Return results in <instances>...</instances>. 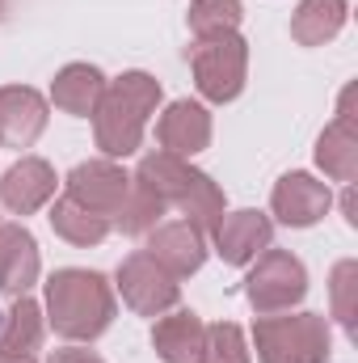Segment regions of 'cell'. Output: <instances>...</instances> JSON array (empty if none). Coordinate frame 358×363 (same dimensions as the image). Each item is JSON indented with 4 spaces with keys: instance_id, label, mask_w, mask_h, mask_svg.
<instances>
[{
    "instance_id": "cell-1",
    "label": "cell",
    "mask_w": 358,
    "mask_h": 363,
    "mask_svg": "<svg viewBox=\"0 0 358 363\" xmlns=\"http://www.w3.org/2000/svg\"><path fill=\"white\" fill-rule=\"evenodd\" d=\"M131 182L139 190H148L152 199H161L165 207H178L181 216H185V224L198 228L202 237L215 233V224L224 216V190L211 182V174L194 169L190 161H181V157L165 152V148L148 152Z\"/></svg>"
},
{
    "instance_id": "cell-2",
    "label": "cell",
    "mask_w": 358,
    "mask_h": 363,
    "mask_svg": "<svg viewBox=\"0 0 358 363\" xmlns=\"http://www.w3.org/2000/svg\"><path fill=\"white\" fill-rule=\"evenodd\" d=\"M161 106V81L148 72H122L118 81H105V93L93 110V140L110 161H122L139 152L144 127L152 110Z\"/></svg>"
},
{
    "instance_id": "cell-3",
    "label": "cell",
    "mask_w": 358,
    "mask_h": 363,
    "mask_svg": "<svg viewBox=\"0 0 358 363\" xmlns=\"http://www.w3.org/2000/svg\"><path fill=\"white\" fill-rule=\"evenodd\" d=\"M47 325L68 342H93L114 321V287L97 271H55L47 279Z\"/></svg>"
},
{
    "instance_id": "cell-4",
    "label": "cell",
    "mask_w": 358,
    "mask_h": 363,
    "mask_svg": "<svg viewBox=\"0 0 358 363\" xmlns=\"http://www.w3.org/2000/svg\"><path fill=\"white\" fill-rule=\"evenodd\" d=\"M253 347L262 363H329L333 330L321 313H291V317H258Z\"/></svg>"
},
{
    "instance_id": "cell-5",
    "label": "cell",
    "mask_w": 358,
    "mask_h": 363,
    "mask_svg": "<svg viewBox=\"0 0 358 363\" xmlns=\"http://www.w3.org/2000/svg\"><path fill=\"white\" fill-rule=\"evenodd\" d=\"M190 68H194V85L207 101H215V106L236 101L249 81V43L236 30L215 34V38H198L190 47Z\"/></svg>"
},
{
    "instance_id": "cell-6",
    "label": "cell",
    "mask_w": 358,
    "mask_h": 363,
    "mask_svg": "<svg viewBox=\"0 0 358 363\" xmlns=\"http://www.w3.org/2000/svg\"><path fill=\"white\" fill-rule=\"evenodd\" d=\"M245 296L253 304L258 317L274 313H291L304 296H308V271L295 254L287 250H266L253 258V271L245 279Z\"/></svg>"
},
{
    "instance_id": "cell-7",
    "label": "cell",
    "mask_w": 358,
    "mask_h": 363,
    "mask_svg": "<svg viewBox=\"0 0 358 363\" xmlns=\"http://www.w3.org/2000/svg\"><path fill=\"white\" fill-rule=\"evenodd\" d=\"M118 296H122V304L131 308V313H139V317H165L169 308H178L181 304V287L178 279L165 271V267H156L148 254H131V258H122V267H118Z\"/></svg>"
},
{
    "instance_id": "cell-8",
    "label": "cell",
    "mask_w": 358,
    "mask_h": 363,
    "mask_svg": "<svg viewBox=\"0 0 358 363\" xmlns=\"http://www.w3.org/2000/svg\"><path fill=\"white\" fill-rule=\"evenodd\" d=\"M211 241H215V254H219L228 267H249L258 254L270 250L274 224H270V216L253 211V207H245V211H224L219 224H215V233H211Z\"/></svg>"
},
{
    "instance_id": "cell-9",
    "label": "cell",
    "mask_w": 358,
    "mask_h": 363,
    "mask_svg": "<svg viewBox=\"0 0 358 363\" xmlns=\"http://www.w3.org/2000/svg\"><path fill=\"white\" fill-rule=\"evenodd\" d=\"M127 190H131L127 169L114 165L110 157H105V161H85V165H76V169L68 174V199H76L81 207L105 216L110 224H114V211L122 207Z\"/></svg>"
},
{
    "instance_id": "cell-10",
    "label": "cell",
    "mask_w": 358,
    "mask_h": 363,
    "mask_svg": "<svg viewBox=\"0 0 358 363\" xmlns=\"http://www.w3.org/2000/svg\"><path fill=\"white\" fill-rule=\"evenodd\" d=\"M270 207L287 228H312L333 207V190L312 174H282L270 190Z\"/></svg>"
},
{
    "instance_id": "cell-11",
    "label": "cell",
    "mask_w": 358,
    "mask_h": 363,
    "mask_svg": "<svg viewBox=\"0 0 358 363\" xmlns=\"http://www.w3.org/2000/svg\"><path fill=\"white\" fill-rule=\"evenodd\" d=\"M156 267L173 274V279H190V274L202 271L207 262V237L198 228H190L185 220H173V224H156L148 233V250H144Z\"/></svg>"
},
{
    "instance_id": "cell-12",
    "label": "cell",
    "mask_w": 358,
    "mask_h": 363,
    "mask_svg": "<svg viewBox=\"0 0 358 363\" xmlns=\"http://www.w3.org/2000/svg\"><path fill=\"white\" fill-rule=\"evenodd\" d=\"M47 131V97L30 85L0 89V148H30Z\"/></svg>"
},
{
    "instance_id": "cell-13",
    "label": "cell",
    "mask_w": 358,
    "mask_h": 363,
    "mask_svg": "<svg viewBox=\"0 0 358 363\" xmlns=\"http://www.w3.org/2000/svg\"><path fill=\"white\" fill-rule=\"evenodd\" d=\"M211 110L202 106V101H190V97H181L173 101L165 114H161V123H156V140H161V148L165 152H173L181 161H190V157H198L202 148H211Z\"/></svg>"
},
{
    "instance_id": "cell-14",
    "label": "cell",
    "mask_w": 358,
    "mask_h": 363,
    "mask_svg": "<svg viewBox=\"0 0 358 363\" xmlns=\"http://www.w3.org/2000/svg\"><path fill=\"white\" fill-rule=\"evenodd\" d=\"M38 241L25 224H0V296L17 300L38 283Z\"/></svg>"
},
{
    "instance_id": "cell-15",
    "label": "cell",
    "mask_w": 358,
    "mask_h": 363,
    "mask_svg": "<svg viewBox=\"0 0 358 363\" xmlns=\"http://www.w3.org/2000/svg\"><path fill=\"white\" fill-rule=\"evenodd\" d=\"M55 169L42 161V157H21L4 178H0V203L13 211V216H34L38 207L51 203L55 194Z\"/></svg>"
},
{
    "instance_id": "cell-16",
    "label": "cell",
    "mask_w": 358,
    "mask_h": 363,
    "mask_svg": "<svg viewBox=\"0 0 358 363\" xmlns=\"http://www.w3.org/2000/svg\"><path fill=\"white\" fill-rule=\"evenodd\" d=\"M202 338H207V325L190 308H169V317H161L152 330V347L161 363H198Z\"/></svg>"
},
{
    "instance_id": "cell-17",
    "label": "cell",
    "mask_w": 358,
    "mask_h": 363,
    "mask_svg": "<svg viewBox=\"0 0 358 363\" xmlns=\"http://www.w3.org/2000/svg\"><path fill=\"white\" fill-rule=\"evenodd\" d=\"M101 93H105V77L93 64H68L51 81V101L64 114H76V118H89L97 110V101H101Z\"/></svg>"
},
{
    "instance_id": "cell-18",
    "label": "cell",
    "mask_w": 358,
    "mask_h": 363,
    "mask_svg": "<svg viewBox=\"0 0 358 363\" xmlns=\"http://www.w3.org/2000/svg\"><path fill=\"white\" fill-rule=\"evenodd\" d=\"M42 334H47L42 308H38L30 296H17V300L8 304V313L0 317V351H4V355H25V359H34L38 347H42Z\"/></svg>"
},
{
    "instance_id": "cell-19",
    "label": "cell",
    "mask_w": 358,
    "mask_h": 363,
    "mask_svg": "<svg viewBox=\"0 0 358 363\" xmlns=\"http://www.w3.org/2000/svg\"><path fill=\"white\" fill-rule=\"evenodd\" d=\"M346 17H350L346 0H299L291 17V38L299 47H325L329 38L346 30Z\"/></svg>"
},
{
    "instance_id": "cell-20",
    "label": "cell",
    "mask_w": 358,
    "mask_h": 363,
    "mask_svg": "<svg viewBox=\"0 0 358 363\" xmlns=\"http://www.w3.org/2000/svg\"><path fill=\"white\" fill-rule=\"evenodd\" d=\"M316 165H321L333 182H346V186L358 178V131H354V123L337 118V123H329V127L321 131V140H316Z\"/></svg>"
},
{
    "instance_id": "cell-21",
    "label": "cell",
    "mask_w": 358,
    "mask_h": 363,
    "mask_svg": "<svg viewBox=\"0 0 358 363\" xmlns=\"http://www.w3.org/2000/svg\"><path fill=\"white\" fill-rule=\"evenodd\" d=\"M47 220H51L55 237H64L68 245H81V250H85V245H101V241L110 237V228H114L105 216H97V211H89V207H81V203L68 199V194L51 203V216H47Z\"/></svg>"
},
{
    "instance_id": "cell-22",
    "label": "cell",
    "mask_w": 358,
    "mask_h": 363,
    "mask_svg": "<svg viewBox=\"0 0 358 363\" xmlns=\"http://www.w3.org/2000/svg\"><path fill=\"white\" fill-rule=\"evenodd\" d=\"M194 38H215V34H232L245 21V4L241 0H194L185 13Z\"/></svg>"
},
{
    "instance_id": "cell-23",
    "label": "cell",
    "mask_w": 358,
    "mask_h": 363,
    "mask_svg": "<svg viewBox=\"0 0 358 363\" xmlns=\"http://www.w3.org/2000/svg\"><path fill=\"white\" fill-rule=\"evenodd\" d=\"M161 216H165V203H161V199H152L148 190H139V186L131 182V190H127L122 207L114 211V228H122L127 237H148V233L161 224Z\"/></svg>"
},
{
    "instance_id": "cell-24",
    "label": "cell",
    "mask_w": 358,
    "mask_h": 363,
    "mask_svg": "<svg viewBox=\"0 0 358 363\" xmlns=\"http://www.w3.org/2000/svg\"><path fill=\"white\" fill-rule=\"evenodd\" d=\"M329 296H333L337 325L354 338L358 334V262L354 258H346V262L333 267V274H329Z\"/></svg>"
},
{
    "instance_id": "cell-25",
    "label": "cell",
    "mask_w": 358,
    "mask_h": 363,
    "mask_svg": "<svg viewBox=\"0 0 358 363\" xmlns=\"http://www.w3.org/2000/svg\"><path fill=\"white\" fill-rule=\"evenodd\" d=\"M198 363H253V351H249L241 325H232V321L207 325V338H202V355H198Z\"/></svg>"
},
{
    "instance_id": "cell-26",
    "label": "cell",
    "mask_w": 358,
    "mask_h": 363,
    "mask_svg": "<svg viewBox=\"0 0 358 363\" xmlns=\"http://www.w3.org/2000/svg\"><path fill=\"white\" fill-rule=\"evenodd\" d=\"M47 363H105L97 351H85V347H64V351H55Z\"/></svg>"
},
{
    "instance_id": "cell-27",
    "label": "cell",
    "mask_w": 358,
    "mask_h": 363,
    "mask_svg": "<svg viewBox=\"0 0 358 363\" xmlns=\"http://www.w3.org/2000/svg\"><path fill=\"white\" fill-rule=\"evenodd\" d=\"M342 211H346V220H350V224H358V216H354V190H350V186H346V199H342Z\"/></svg>"
},
{
    "instance_id": "cell-28",
    "label": "cell",
    "mask_w": 358,
    "mask_h": 363,
    "mask_svg": "<svg viewBox=\"0 0 358 363\" xmlns=\"http://www.w3.org/2000/svg\"><path fill=\"white\" fill-rule=\"evenodd\" d=\"M0 363H38V359H25V355H4V351H0Z\"/></svg>"
},
{
    "instance_id": "cell-29",
    "label": "cell",
    "mask_w": 358,
    "mask_h": 363,
    "mask_svg": "<svg viewBox=\"0 0 358 363\" xmlns=\"http://www.w3.org/2000/svg\"><path fill=\"white\" fill-rule=\"evenodd\" d=\"M0 9H4V0H0Z\"/></svg>"
}]
</instances>
